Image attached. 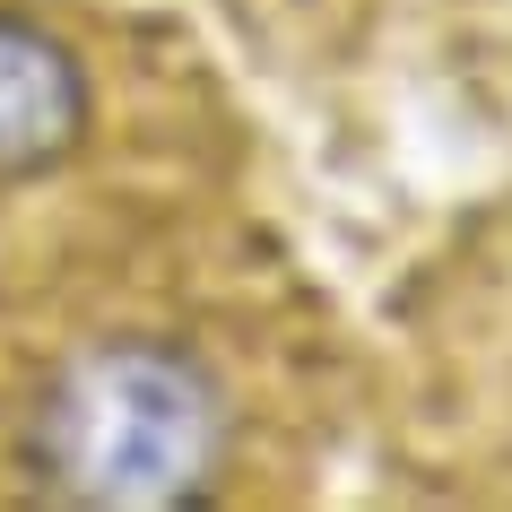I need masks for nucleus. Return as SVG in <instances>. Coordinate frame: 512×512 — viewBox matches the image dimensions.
Returning a JSON list of instances; mask_svg holds the SVG:
<instances>
[{
	"label": "nucleus",
	"instance_id": "f03ea898",
	"mask_svg": "<svg viewBox=\"0 0 512 512\" xmlns=\"http://www.w3.org/2000/svg\"><path fill=\"white\" fill-rule=\"evenodd\" d=\"M96 139V61L70 27L0 0V191L70 174Z\"/></svg>",
	"mask_w": 512,
	"mask_h": 512
},
{
	"label": "nucleus",
	"instance_id": "f257e3e1",
	"mask_svg": "<svg viewBox=\"0 0 512 512\" xmlns=\"http://www.w3.org/2000/svg\"><path fill=\"white\" fill-rule=\"evenodd\" d=\"M243 400L191 330H70L9 408V486L53 512H191L235 486Z\"/></svg>",
	"mask_w": 512,
	"mask_h": 512
}]
</instances>
